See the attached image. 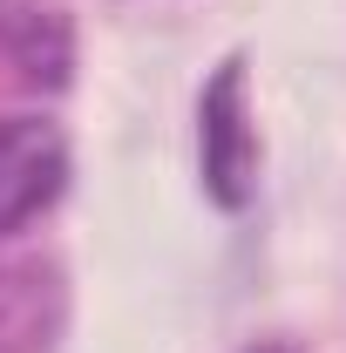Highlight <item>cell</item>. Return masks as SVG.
Instances as JSON below:
<instances>
[{
	"mask_svg": "<svg viewBox=\"0 0 346 353\" xmlns=\"http://www.w3.org/2000/svg\"><path fill=\"white\" fill-rule=\"evenodd\" d=\"M252 170H258V143L245 130V68L224 61L211 95H204V183L217 204H245L252 197Z\"/></svg>",
	"mask_w": 346,
	"mask_h": 353,
	"instance_id": "obj_2",
	"label": "cell"
},
{
	"mask_svg": "<svg viewBox=\"0 0 346 353\" xmlns=\"http://www.w3.org/2000/svg\"><path fill=\"white\" fill-rule=\"evenodd\" d=\"M68 190V136L48 116H0V238L28 231Z\"/></svg>",
	"mask_w": 346,
	"mask_h": 353,
	"instance_id": "obj_1",
	"label": "cell"
},
{
	"mask_svg": "<svg viewBox=\"0 0 346 353\" xmlns=\"http://www.w3.org/2000/svg\"><path fill=\"white\" fill-rule=\"evenodd\" d=\"M258 353H292V347H258Z\"/></svg>",
	"mask_w": 346,
	"mask_h": 353,
	"instance_id": "obj_3",
	"label": "cell"
}]
</instances>
